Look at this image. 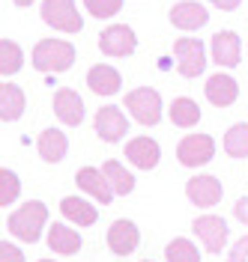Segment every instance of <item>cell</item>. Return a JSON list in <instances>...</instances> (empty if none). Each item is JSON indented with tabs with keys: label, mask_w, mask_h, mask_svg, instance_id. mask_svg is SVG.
I'll use <instances>...</instances> for the list:
<instances>
[{
	"label": "cell",
	"mask_w": 248,
	"mask_h": 262,
	"mask_svg": "<svg viewBox=\"0 0 248 262\" xmlns=\"http://www.w3.org/2000/svg\"><path fill=\"white\" fill-rule=\"evenodd\" d=\"M48 224V206L42 200H27L21 203L15 212L9 214V232L15 235L18 242L33 245L42 238V229Z\"/></svg>",
	"instance_id": "1"
},
{
	"label": "cell",
	"mask_w": 248,
	"mask_h": 262,
	"mask_svg": "<svg viewBox=\"0 0 248 262\" xmlns=\"http://www.w3.org/2000/svg\"><path fill=\"white\" fill-rule=\"evenodd\" d=\"M30 60H33L36 72L60 75V72H69L75 66V45L63 42V39H39Z\"/></svg>",
	"instance_id": "2"
},
{
	"label": "cell",
	"mask_w": 248,
	"mask_h": 262,
	"mask_svg": "<svg viewBox=\"0 0 248 262\" xmlns=\"http://www.w3.org/2000/svg\"><path fill=\"white\" fill-rule=\"evenodd\" d=\"M123 104L132 114L135 122H141V125H159V119H162V96L152 86L129 90L126 98H123Z\"/></svg>",
	"instance_id": "3"
},
{
	"label": "cell",
	"mask_w": 248,
	"mask_h": 262,
	"mask_svg": "<svg viewBox=\"0 0 248 262\" xmlns=\"http://www.w3.org/2000/svg\"><path fill=\"white\" fill-rule=\"evenodd\" d=\"M42 21L60 33H81L84 30V18L75 6V0H42L39 9Z\"/></svg>",
	"instance_id": "4"
},
{
	"label": "cell",
	"mask_w": 248,
	"mask_h": 262,
	"mask_svg": "<svg viewBox=\"0 0 248 262\" xmlns=\"http://www.w3.org/2000/svg\"><path fill=\"white\" fill-rule=\"evenodd\" d=\"M174 60H177V72L182 78H198L206 69V48L200 39L182 36L174 42Z\"/></svg>",
	"instance_id": "5"
},
{
	"label": "cell",
	"mask_w": 248,
	"mask_h": 262,
	"mask_svg": "<svg viewBox=\"0 0 248 262\" xmlns=\"http://www.w3.org/2000/svg\"><path fill=\"white\" fill-rule=\"evenodd\" d=\"M215 158V140L209 134H185L177 143V161L182 167H203Z\"/></svg>",
	"instance_id": "6"
},
{
	"label": "cell",
	"mask_w": 248,
	"mask_h": 262,
	"mask_svg": "<svg viewBox=\"0 0 248 262\" xmlns=\"http://www.w3.org/2000/svg\"><path fill=\"white\" fill-rule=\"evenodd\" d=\"M138 48V36L129 24H108L99 33V51L105 57H132Z\"/></svg>",
	"instance_id": "7"
},
{
	"label": "cell",
	"mask_w": 248,
	"mask_h": 262,
	"mask_svg": "<svg viewBox=\"0 0 248 262\" xmlns=\"http://www.w3.org/2000/svg\"><path fill=\"white\" fill-rule=\"evenodd\" d=\"M185 196H188V203H195L198 209H213L221 203V196H224V188H221V182L209 176V173H198V176H192V179L185 182Z\"/></svg>",
	"instance_id": "8"
},
{
	"label": "cell",
	"mask_w": 248,
	"mask_h": 262,
	"mask_svg": "<svg viewBox=\"0 0 248 262\" xmlns=\"http://www.w3.org/2000/svg\"><path fill=\"white\" fill-rule=\"evenodd\" d=\"M192 229L209 253H221L227 245V221L221 214H200V217H195Z\"/></svg>",
	"instance_id": "9"
},
{
	"label": "cell",
	"mask_w": 248,
	"mask_h": 262,
	"mask_svg": "<svg viewBox=\"0 0 248 262\" xmlns=\"http://www.w3.org/2000/svg\"><path fill=\"white\" fill-rule=\"evenodd\" d=\"M209 57H213V63L221 66V69L239 66V60H242V39H239V33L218 30L213 39H209Z\"/></svg>",
	"instance_id": "10"
},
{
	"label": "cell",
	"mask_w": 248,
	"mask_h": 262,
	"mask_svg": "<svg viewBox=\"0 0 248 262\" xmlns=\"http://www.w3.org/2000/svg\"><path fill=\"white\" fill-rule=\"evenodd\" d=\"M93 125H96V134H99L105 143H120V140L126 137V131H129V119H126V114H123V107L105 104V107L96 111Z\"/></svg>",
	"instance_id": "11"
},
{
	"label": "cell",
	"mask_w": 248,
	"mask_h": 262,
	"mask_svg": "<svg viewBox=\"0 0 248 262\" xmlns=\"http://www.w3.org/2000/svg\"><path fill=\"white\" fill-rule=\"evenodd\" d=\"M167 18H170V24H174L177 30L192 33V30H200V27L209 21V12H206V6L198 3V0H180V3L170 6Z\"/></svg>",
	"instance_id": "12"
},
{
	"label": "cell",
	"mask_w": 248,
	"mask_h": 262,
	"mask_svg": "<svg viewBox=\"0 0 248 262\" xmlns=\"http://www.w3.org/2000/svg\"><path fill=\"white\" fill-rule=\"evenodd\" d=\"M54 116L69 125V128H75V125H81L84 122V98L75 93V90H69V86H60L57 93H54Z\"/></svg>",
	"instance_id": "13"
},
{
	"label": "cell",
	"mask_w": 248,
	"mask_h": 262,
	"mask_svg": "<svg viewBox=\"0 0 248 262\" xmlns=\"http://www.w3.org/2000/svg\"><path fill=\"white\" fill-rule=\"evenodd\" d=\"M138 245H141V229H138V224L123 217V221H114L108 227V247H111L114 256H129V253H135Z\"/></svg>",
	"instance_id": "14"
},
{
	"label": "cell",
	"mask_w": 248,
	"mask_h": 262,
	"mask_svg": "<svg viewBox=\"0 0 248 262\" xmlns=\"http://www.w3.org/2000/svg\"><path fill=\"white\" fill-rule=\"evenodd\" d=\"M203 93L209 98V104H215V107H231L233 101L239 98V83H236V78L227 75V72H215V75L206 78Z\"/></svg>",
	"instance_id": "15"
},
{
	"label": "cell",
	"mask_w": 248,
	"mask_h": 262,
	"mask_svg": "<svg viewBox=\"0 0 248 262\" xmlns=\"http://www.w3.org/2000/svg\"><path fill=\"white\" fill-rule=\"evenodd\" d=\"M126 158L138 167V170H156L159 161H162V146L147 137V134H141V137H132L129 143H126Z\"/></svg>",
	"instance_id": "16"
},
{
	"label": "cell",
	"mask_w": 248,
	"mask_h": 262,
	"mask_svg": "<svg viewBox=\"0 0 248 262\" xmlns=\"http://www.w3.org/2000/svg\"><path fill=\"white\" fill-rule=\"evenodd\" d=\"M75 185L102 206H111V200H114V191H111V185H108V179H105V173L99 167H81L75 173Z\"/></svg>",
	"instance_id": "17"
},
{
	"label": "cell",
	"mask_w": 248,
	"mask_h": 262,
	"mask_svg": "<svg viewBox=\"0 0 248 262\" xmlns=\"http://www.w3.org/2000/svg\"><path fill=\"white\" fill-rule=\"evenodd\" d=\"M87 86H90V93H96V96H117V93L123 90V75L117 72L114 66L99 63L87 72Z\"/></svg>",
	"instance_id": "18"
},
{
	"label": "cell",
	"mask_w": 248,
	"mask_h": 262,
	"mask_svg": "<svg viewBox=\"0 0 248 262\" xmlns=\"http://www.w3.org/2000/svg\"><path fill=\"white\" fill-rule=\"evenodd\" d=\"M36 152H39L42 161L60 164L63 158H66V152H69V137L60 128H45L39 137H36Z\"/></svg>",
	"instance_id": "19"
},
{
	"label": "cell",
	"mask_w": 248,
	"mask_h": 262,
	"mask_svg": "<svg viewBox=\"0 0 248 262\" xmlns=\"http://www.w3.org/2000/svg\"><path fill=\"white\" fill-rule=\"evenodd\" d=\"M27 98L24 90L12 81H0V122H15L24 116Z\"/></svg>",
	"instance_id": "20"
},
{
	"label": "cell",
	"mask_w": 248,
	"mask_h": 262,
	"mask_svg": "<svg viewBox=\"0 0 248 262\" xmlns=\"http://www.w3.org/2000/svg\"><path fill=\"white\" fill-rule=\"evenodd\" d=\"M60 214L69 224H78V227H93L99 221V209L93 203H87L84 196H63L60 200Z\"/></svg>",
	"instance_id": "21"
},
{
	"label": "cell",
	"mask_w": 248,
	"mask_h": 262,
	"mask_svg": "<svg viewBox=\"0 0 248 262\" xmlns=\"http://www.w3.org/2000/svg\"><path fill=\"white\" fill-rule=\"evenodd\" d=\"M45 245H48L57 256H72V253L81 250V235H78L72 227H66V224H51L48 227V242H45Z\"/></svg>",
	"instance_id": "22"
},
{
	"label": "cell",
	"mask_w": 248,
	"mask_h": 262,
	"mask_svg": "<svg viewBox=\"0 0 248 262\" xmlns=\"http://www.w3.org/2000/svg\"><path fill=\"white\" fill-rule=\"evenodd\" d=\"M167 116H170V122L177 125V128H195L200 122V107L195 98L188 96H180L170 101V107H167Z\"/></svg>",
	"instance_id": "23"
},
{
	"label": "cell",
	"mask_w": 248,
	"mask_h": 262,
	"mask_svg": "<svg viewBox=\"0 0 248 262\" xmlns=\"http://www.w3.org/2000/svg\"><path fill=\"white\" fill-rule=\"evenodd\" d=\"M102 173H105V179H108V185H111V191H114V196H126L135 191V176L123 167L120 161H105L102 164Z\"/></svg>",
	"instance_id": "24"
},
{
	"label": "cell",
	"mask_w": 248,
	"mask_h": 262,
	"mask_svg": "<svg viewBox=\"0 0 248 262\" xmlns=\"http://www.w3.org/2000/svg\"><path fill=\"white\" fill-rule=\"evenodd\" d=\"M24 66V51L18 42L12 39H0V75L9 78V75H18Z\"/></svg>",
	"instance_id": "25"
},
{
	"label": "cell",
	"mask_w": 248,
	"mask_h": 262,
	"mask_svg": "<svg viewBox=\"0 0 248 262\" xmlns=\"http://www.w3.org/2000/svg\"><path fill=\"white\" fill-rule=\"evenodd\" d=\"M224 152L231 158H248V122H236L224 131Z\"/></svg>",
	"instance_id": "26"
},
{
	"label": "cell",
	"mask_w": 248,
	"mask_h": 262,
	"mask_svg": "<svg viewBox=\"0 0 248 262\" xmlns=\"http://www.w3.org/2000/svg\"><path fill=\"white\" fill-rule=\"evenodd\" d=\"M165 259L167 262H200L198 245L188 242V238H174L165 247Z\"/></svg>",
	"instance_id": "27"
},
{
	"label": "cell",
	"mask_w": 248,
	"mask_h": 262,
	"mask_svg": "<svg viewBox=\"0 0 248 262\" xmlns=\"http://www.w3.org/2000/svg\"><path fill=\"white\" fill-rule=\"evenodd\" d=\"M21 194V179H18L12 170H6V167H0V209H6V206H12Z\"/></svg>",
	"instance_id": "28"
},
{
	"label": "cell",
	"mask_w": 248,
	"mask_h": 262,
	"mask_svg": "<svg viewBox=\"0 0 248 262\" xmlns=\"http://www.w3.org/2000/svg\"><path fill=\"white\" fill-rule=\"evenodd\" d=\"M123 3H126V0H84V9H87L93 18H99V21H102V18L120 15Z\"/></svg>",
	"instance_id": "29"
},
{
	"label": "cell",
	"mask_w": 248,
	"mask_h": 262,
	"mask_svg": "<svg viewBox=\"0 0 248 262\" xmlns=\"http://www.w3.org/2000/svg\"><path fill=\"white\" fill-rule=\"evenodd\" d=\"M0 262H24V250L12 242H0Z\"/></svg>",
	"instance_id": "30"
},
{
	"label": "cell",
	"mask_w": 248,
	"mask_h": 262,
	"mask_svg": "<svg viewBox=\"0 0 248 262\" xmlns=\"http://www.w3.org/2000/svg\"><path fill=\"white\" fill-rule=\"evenodd\" d=\"M227 262H248V235L233 242L231 253H227Z\"/></svg>",
	"instance_id": "31"
},
{
	"label": "cell",
	"mask_w": 248,
	"mask_h": 262,
	"mask_svg": "<svg viewBox=\"0 0 248 262\" xmlns=\"http://www.w3.org/2000/svg\"><path fill=\"white\" fill-rule=\"evenodd\" d=\"M233 217H236L239 224H245V227H248V196L236 200V206H233Z\"/></svg>",
	"instance_id": "32"
},
{
	"label": "cell",
	"mask_w": 248,
	"mask_h": 262,
	"mask_svg": "<svg viewBox=\"0 0 248 262\" xmlns=\"http://www.w3.org/2000/svg\"><path fill=\"white\" fill-rule=\"evenodd\" d=\"M215 9H221V12H233V9H239V3L242 0H209Z\"/></svg>",
	"instance_id": "33"
},
{
	"label": "cell",
	"mask_w": 248,
	"mask_h": 262,
	"mask_svg": "<svg viewBox=\"0 0 248 262\" xmlns=\"http://www.w3.org/2000/svg\"><path fill=\"white\" fill-rule=\"evenodd\" d=\"M12 3H15L18 9H27V6H33V0H12Z\"/></svg>",
	"instance_id": "34"
},
{
	"label": "cell",
	"mask_w": 248,
	"mask_h": 262,
	"mask_svg": "<svg viewBox=\"0 0 248 262\" xmlns=\"http://www.w3.org/2000/svg\"><path fill=\"white\" fill-rule=\"evenodd\" d=\"M39 262H57V259H39Z\"/></svg>",
	"instance_id": "35"
},
{
	"label": "cell",
	"mask_w": 248,
	"mask_h": 262,
	"mask_svg": "<svg viewBox=\"0 0 248 262\" xmlns=\"http://www.w3.org/2000/svg\"><path fill=\"white\" fill-rule=\"evenodd\" d=\"M144 262H152V259H144Z\"/></svg>",
	"instance_id": "36"
}]
</instances>
